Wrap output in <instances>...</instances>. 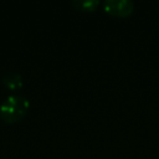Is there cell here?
Listing matches in <instances>:
<instances>
[{
  "mask_svg": "<svg viewBox=\"0 0 159 159\" xmlns=\"http://www.w3.org/2000/svg\"><path fill=\"white\" fill-rule=\"evenodd\" d=\"M30 108L29 99L22 94H10L0 104V119L5 123L21 120Z\"/></svg>",
  "mask_w": 159,
  "mask_h": 159,
  "instance_id": "6da1fadb",
  "label": "cell"
},
{
  "mask_svg": "<svg viewBox=\"0 0 159 159\" xmlns=\"http://www.w3.org/2000/svg\"><path fill=\"white\" fill-rule=\"evenodd\" d=\"M104 10L111 15L124 17L133 12L134 2L132 0H104Z\"/></svg>",
  "mask_w": 159,
  "mask_h": 159,
  "instance_id": "7a4b0ae2",
  "label": "cell"
},
{
  "mask_svg": "<svg viewBox=\"0 0 159 159\" xmlns=\"http://www.w3.org/2000/svg\"><path fill=\"white\" fill-rule=\"evenodd\" d=\"M2 83L9 88V89H20L24 84L22 82V77L19 72L16 71H6L2 77H1Z\"/></svg>",
  "mask_w": 159,
  "mask_h": 159,
  "instance_id": "3957f363",
  "label": "cell"
},
{
  "mask_svg": "<svg viewBox=\"0 0 159 159\" xmlns=\"http://www.w3.org/2000/svg\"><path fill=\"white\" fill-rule=\"evenodd\" d=\"M71 5L77 10L93 11L99 5V0H72Z\"/></svg>",
  "mask_w": 159,
  "mask_h": 159,
  "instance_id": "277c9868",
  "label": "cell"
}]
</instances>
